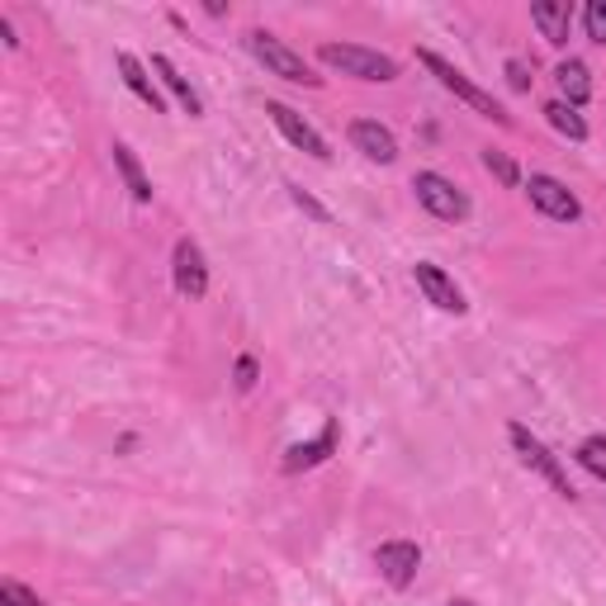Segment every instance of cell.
Returning a JSON list of instances; mask_svg holds the SVG:
<instances>
[{
  "label": "cell",
  "mask_w": 606,
  "mask_h": 606,
  "mask_svg": "<svg viewBox=\"0 0 606 606\" xmlns=\"http://www.w3.org/2000/svg\"><path fill=\"white\" fill-rule=\"evenodd\" d=\"M290 200H294V204H299L303 213H309V219H317V223H327V219H332V213H327L323 204H317V200H313V194H303L299 185H290Z\"/></svg>",
  "instance_id": "obj_23"
},
{
  "label": "cell",
  "mask_w": 606,
  "mask_h": 606,
  "mask_svg": "<svg viewBox=\"0 0 606 606\" xmlns=\"http://www.w3.org/2000/svg\"><path fill=\"white\" fill-rule=\"evenodd\" d=\"M110 152H114V166H119V175H123V185H129L133 200H138V204H152V181L142 175V162L133 156L129 142H114Z\"/></svg>",
  "instance_id": "obj_17"
},
{
  "label": "cell",
  "mask_w": 606,
  "mask_h": 606,
  "mask_svg": "<svg viewBox=\"0 0 606 606\" xmlns=\"http://www.w3.org/2000/svg\"><path fill=\"white\" fill-rule=\"evenodd\" d=\"M578 465L606 484V436H587V441L578 445Z\"/></svg>",
  "instance_id": "obj_19"
},
{
  "label": "cell",
  "mask_w": 606,
  "mask_h": 606,
  "mask_svg": "<svg viewBox=\"0 0 606 606\" xmlns=\"http://www.w3.org/2000/svg\"><path fill=\"white\" fill-rule=\"evenodd\" d=\"M171 280H175V294L190 299V303L209 294V261H204V252H200V242H190V238L175 242V252H171Z\"/></svg>",
  "instance_id": "obj_7"
},
{
  "label": "cell",
  "mask_w": 606,
  "mask_h": 606,
  "mask_svg": "<svg viewBox=\"0 0 606 606\" xmlns=\"http://www.w3.org/2000/svg\"><path fill=\"white\" fill-rule=\"evenodd\" d=\"M351 148L361 156H370V162H380V166L398 162V138L388 133L380 119H355L351 123Z\"/></svg>",
  "instance_id": "obj_11"
},
{
  "label": "cell",
  "mask_w": 606,
  "mask_h": 606,
  "mask_svg": "<svg viewBox=\"0 0 606 606\" xmlns=\"http://www.w3.org/2000/svg\"><path fill=\"white\" fill-rule=\"evenodd\" d=\"M555 85H559V100L574 104V110L593 100V71H587V62H578V58L555 67Z\"/></svg>",
  "instance_id": "obj_15"
},
{
  "label": "cell",
  "mask_w": 606,
  "mask_h": 606,
  "mask_svg": "<svg viewBox=\"0 0 606 606\" xmlns=\"http://www.w3.org/2000/svg\"><path fill=\"white\" fill-rule=\"evenodd\" d=\"M526 194H531V204H536L545 219H555V223H578V219H583L578 194L568 190L564 181H555V175H545V171L531 175V181H526Z\"/></svg>",
  "instance_id": "obj_6"
},
{
  "label": "cell",
  "mask_w": 606,
  "mask_h": 606,
  "mask_svg": "<svg viewBox=\"0 0 606 606\" xmlns=\"http://www.w3.org/2000/svg\"><path fill=\"white\" fill-rule=\"evenodd\" d=\"M417 62H422L426 71H432V77H436V81H441V85H445V91H451L455 100H465L474 114H484V119H493V123H512V114L503 110V104H497V100H493L488 91H478V85H474V81L465 77V71H459L455 62H445L441 52L422 48V52H417Z\"/></svg>",
  "instance_id": "obj_3"
},
{
  "label": "cell",
  "mask_w": 606,
  "mask_h": 606,
  "mask_svg": "<svg viewBox=\"0 0 606 606\" xmlns=\"http://www.w3.org/2000/svg\"><path fill=\"white\" fill-rule=\"evenodd\" d=\"M545 119H549V129L564 133V138H574V142H583V138H587V119L574 110V104L549 100V104H545Z\"/></svg>",
  "instance_id": "obj_18"
},
{
  "label": "cell",
  "mask_w": 606,
  "mask_h": 606,
  "mask_svg": "<svg viewBox=\"0 0 606 606\" xmlns=\"http://www.w3.org/2000/svg\"><path fill=\"white\" fill-rule=\"evenodd\" d=\"M256 384V361H252V355H242V361H238V388H252Z\"/></svg>",
  "instance_id": "obj_25"
},
{
  "label": "cell",
  "mask_w": 606,
  "mask_h": 606,
  "mask_svg": "<svg viewBox=\"0 0 606 606\" xmlns=\"http://www.w3.org/2000/svg\"><path fill=\"white\" fill-rule=\"evenodd\" d=\"M317 62L342 71V77H355V81H398V62L388 52H374V48H361V43H323L317 48Z\"/></svg>",
  "instance_id": "obj_1"
},
{
  "label": "cell",
  "mask_w": 606,
  "mask_h": 606,
  "mask_svg": "<svg viewBox=\"0 0 606 606\" xmlns=\"http://www.w3.org/2000/svg\"><path fill=\"white\" fill-rule=\"evenodd\" d=\"M413 280H417V290L426 294V303H436L441 313H465V309H469L465 294H459V284L445 275L436 261H417V265H413Z\"/></svg>",
  "instance_id": "obj_10"
},
{
  "label": "cell",
  "mask_w": 606,
  "mask_h": 606,
  "mask_svg": "<svg viewBox=\"0 0 606 606\" xmlns=\"http://www.w3.org/2000/svg\"><path fill=\"white\" fill-rule=\"evenodd\" d=\"M445 606H474L469 597H455V602H445Z\"/></svg>",
  "instance_id": "obj_27"
},
{
  "label": "cell",
  "mask_w": 606,
  "mask_h": 606,
  "mask_svg": "<svg viewBox=\"0 0 606 606\" xmlns=\"http://www.w3.org/2000/svg\"><path fill=\"white\" fill-rule=\"evenodd\" d=\"M148 67L156 71V77H162L166 91H171L175 100H181V110H185L190 119H200V114H204V100H200V91H194V85L181 77V71H175V62H171V58H162V52H156V58H152Z\"/></svg>",
  "instance_id": "obj_16"
},
{
  "label": "cell",
  "mask_w": 606,
  "mask_h": 606,
  "mask_svg": "<svg viewBox=\"0 0 606 606\" xmlns=\"http://www.w3.org/2000/svg\"><path fill=\"white\" fill-rule=\"evenodd\" d=\"M246 52L271 71V77H280V81H290V85H323V77L299 58V52L284 43V39H275V33H265V29H252L246 33Z\"/></svg>",
  "instance_id": "obj_2"
},
{
  "label": "cell",
  "mask_w": 606,
  "mask_h": 606,
  "mask_svg": "<svg viewBox=\"0 0 606 606\" xmlns=\"http://www.w3.org/2000/svg\"><path fill=\"white\" fill-rule=\"evenodd\" d=\"M531 81H536V77H531V67L522 58H512L507 62V85H512V91H531Z\"/></svg>",
  "instance_id": "obj_24"
},
{
  "label": "cell",
  "mask_w": 606,
  "mask_h": 606,
  "mask_svg": "<svg viewBox=\"0 0 606 606\" xmlns=\"http://www.w3.org/2000/svg\"><path fill=\"white\" fill-rule=\"evenodd\" d=\"M0 39H6V48H20V39H14V24L0 14Z\"/></svg>",
  "instance_id": "obj_26"
},
{
  "label": "cell",
  "mask_w": 606,
  "mask_h": 606,
  "mask_svg": "<svg viewBox=\"0 0 606 606\" xmlns=\"http://www.w3.org/2000/svg\"><path fill=\"white\" fill-rule=\"evenodd\" d=\"M583 29H587V39H593V43H606V0H587Z\"/></svg>",
  "instance_id": "obj_21"
},
{
  "label": "cell",
  "mask_w": 606,
  "mask_h": 606,
  "mask_svg": "<svg viewBox=\"0 0 606 606\" xmlns=\"http://www.w3.org/2000/svg\"><path fill=\"white\" fill-rule=\"evenodd\" d=\"M413 190H417V204L432 213V219H441V223H465L469 219V194L455 181H445L441 171H417Z\"/></svg>",
  "instance_id": "obj_4"
},
{
  "label": "cell",
  "mask_w": 606,
  "mask_h": 606,
  "mask_svg": "<svg viewBox=\"0 0 606 606\" xmlns=\"http://www.w3.org/2000/svg\"><path fill=\"white\" fill-rule=\"evenodd\" d=\"M374 568H380V578L388 587H407L422 568V549L413 541H384L380 549H374Z\"/></svg>",
  "instance_id": "obj_9"
},
{
  "label": "cell",
  "mask_w": 606,
  "mask_h": 606,
  "mask_svg": "<svg viewBox=\"0 0 606 606\" xmlns=\"http://www.w3.org/2000/svg\"><path fill=\"white\" fill-rule=\"evenodd\" d=\"M336 436H342V432H336V422H327L317 441H299V445H290V451H284V474H299V469L323 465V459L336 451Z\"/></svg>",
  "instance_id": "obj_14"
},
{
  "label": "cell",
  "mask_w": 606,
  "mask_h": 606,
  "mask_svg": "<svg viewBox=\"0 0 606 606\" xmlns=\"http://www.w3.org/2000/svg\"><path fill=\"white\" fill-rule=\"evenodd\" d=\"M114 62H119V77H123V85H129V91H133V95H138L142 104H148L152 114H166V95L156 91V81L148 77L152 67H142V62L133 58V52H119Z\"/></svg>",
  "instance_id": "obj_12"
},
{
  "label": "cell",
  "mask_w": 606,
  "mask_h": 606,
  "mask_svg": "<svg viewBox=\"0 0 606 606\" xmlns=\"http://www.w3.org/2000/svg\"><path fill=\"white\" fill-rule=\"evenodd\" d=\"M531 24L541 29L545 43L564 48L568 43V29H574V10H568L564 0H536V6H531Z\"/></svg>",
  "instance_id": "obj_13"
},
{
  "label": "cell",
  "mask_w": 606,
  "mask_h": 606,
  "mask_svg": "<svg viewBox=\"0 0 606 606\" xmlns=\"http://www.w3.org/2000/svg\"><path fill=\"white\" fill-rule=\"evenodd\" d=\"M0 606H43V597H39V593H29L24 583L6 578V583H0Z\"/></svg>",
  "instance_id": "obj_22"
},
{
  "label": "cell",
  "mask_w": 606,
  "mask_h": 606,
  "mask_svg": "<svg viewBox=\"0 0 606 606\" xmlns=\"http://www.w3.org/2000/svg\"><path fill=\"white\" fill-rule=\"evenodd\" d=\"M484 166H488V175H497V181H503L507 190H516V185H522V171H516V162H512L507 152L488 148V152H484Z\"/></svg>",
  "instance_id": "obj_20"
},
{
  "label": "cell",
  "mask_w": 606,
  "mask_h": 606,
  "mask_svg": "<svg viewBox=\"0 0 606 606\" xmlns=\"http://www.w3.org/2000/svg\"><path fill=\"white\" fill-rule=\"evenodd\" d=\"M507 436H512V445H516V455H522V465L526 469H536L549 488H555L559 497H574V484H568V474H564V465H559V455L549 451V445L541 441V436H531L522 422H512L507 426Z\"/></svg>",
  "instance_id": "obj_5"
},
{
  "label": "cell",
  "mask_w": 606,
  "mask_h": 606,
  "mask_svg": "<svg viewBox=\"0 0 606 606\" xmlns=\"http://www.w3.org/2000/svg\"><path fill=\"white\" fill-rule=\"evenodd\" d=\"M265 114H271V119H275V129H280L284 138H290V142H294V148H299V152H309V156H317V162H327V156H332V148H327V138H323V133H317V129H313V123H309V119H303V114H294V110H290V104H284V100H265Z\"/></svg>",
  "instance_id": "obj_8"
}]
</instances>
